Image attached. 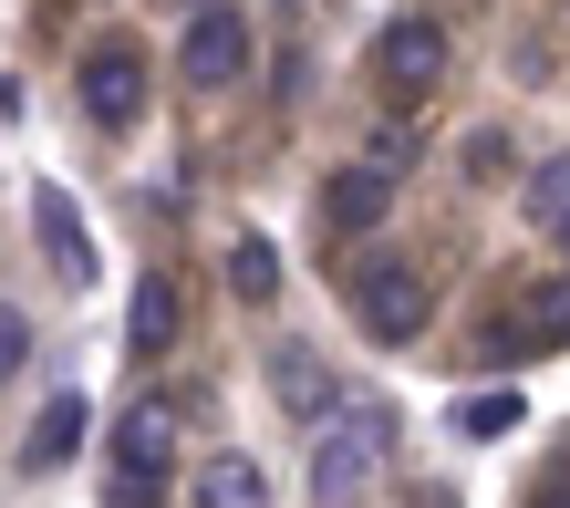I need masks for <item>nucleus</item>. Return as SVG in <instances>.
Listing matches in <instances>:
<instances>
[{
    "label": "nucleus",
    "instance_id": "obj_7",
    "mask_svg": "<svg viewBox=\"0 0 570 508\" xmlns=\"http://www.w3.org/2000/svg\"><path fill=\"white\" fill-rule=\"evenodd\" d=\"M31 240H42V260H52L62 291H94V240H83V218H73L62 187H31Z\"/></svg>",
    "mask_w": 570,
    "mask_h": 508
},
{
    "label": "nucleus",
    "instance_id": "obj_18",
    "mask_svg": "<svg viewBox=\"0 0 570 508\" xmlns=\"http://www.w3.org/2000/svg\"><path fill=\"white\" fill-rule=\"evenodd\" d=\"M0 363H11V374H31V322H21V312L0 322Z\"/></svg>",
    "mask_w": 570,
    "mask_h": 508
},
{
    "label": "nucleus",
    "instance_id": "obj_10",
    "mask_svg": "<svg viewBox=\"0 0 570 508\" xmlns=\"http://www.w3.org/2000/svg\"><path fill=\"white\" fill-rule=\"evenodd\" d=\"M73 447H83V394H52L42 416L21 426V467H31V478H52V467L73 457Z\"/></svg>",
    "mask_w": 570,
    "mask_h": 508
},
{
    "label": "nucleus",
    "instance_id": "obj_12",
    "mask_svg": "<svg viewBox=\"0 0 570 508\" xmlns=\"http://www.w3.org/2000/svg\"><path fill=\"white\" fill-rule=\"evenodd\" d=\"M197 508H271L259 457H208V467H197Z\"/></svg>",
    "mask_w": 570,
    "mask_h": 508
},
{
    "label": "nucleus",
    "instance_id": "obj_6",
    "mask_svg": "<svg viewBox=\"0 0 570 508\" xmlns=\"http://www.w3.org/2000/svg\"><path fill=\"white\" fill-rule=\"evenodd\" d=\"M83 115L94 125H136L146 115V62H136V42H94L83 52Z\"/></svg>",
    "mask_w": 570,
    "mask_h": 508
},
{
    "label": "nucleus",
    "instance_id": "obj_14",
    "mask_svg": "<svg viewBox=\"0 0 570 508\" xmlns=\"http://www.w3.org/2000/svg\"><path fill=\"white\" fill-rule=\"evenodd\" d=\"M519 208L540 218V228H570V156H550L540 177H529V197H519Z\"/></svg>",
    "mask_w": 570,
    "mask_h": 508
},
{
    "label": "nucleus",
    "instance_id": "obj_4",
    "mask_svg": "<svg viewBox=\"0 0 570 508\" xmlns=\"http://www.w3.org/2000/svg\"><path fill=\"white\" fill-rule=\"evenodd\" d=\"M177 74L197 94H228V84L249 74V21L218 11V0H197V21H187V42H177Z\"/></svg>",
    "mask_w": 570,
    "mask_h": 508
},
{
    "label": "nucleus",
    "instance_id": "obj_3",
    "mask_svg": "<svg viewBox=\"0 0 570 508\" xmlns=\"http://www.w3.org/2000/svg\"><path fill=\"white\" fill-rule=\"evenodd\" d=\"M125 478H115V508H156V488H166V467H177V404H125Z\"/></svg>",
    "mask_w": 570,
    "mask_h": 508
},
{
    "label": "nucleus",
    "instance_id": "obj_13",
    "mask_svg": "<svg viewBox=\"0 0 570 508\" xmlns=\"http://www.w3.org/2000/svg\"><path fill=\"white\" fill-rule=\"evenodd\" d=\"M228 291H239L249 312H259V301H281V250L271 240H239V250H228Z\"/></svg>",
    "mask_w": 570,
    "mask_h": 508
},
{
    "label": "nucleus",
    "instance_id": "obj_11",
    "mask_svg": "<svg viewBox=\"0 0 570 508\" xmlns=\"http://www.w3.org/2000/svg\"><path fill=\"white\" fill-rule=\"evenodd\" d=\"M177 322H187V312H177V281H156V270H146V281H136V301H125V343L156 363L166 343H177Z\"/></svg>",
    "mask_w": 570,
    "mask_h": 508
},
{
    "label": "nucleus",
    "instance_id": "obj_16",
    "mask_svg": "<svg viewBox=\"0 0 570 508\" xmlns=\"http://www.w3.org/2000/svg\"><path fill=\"white\" fill-rule=\"evenodd\" d=\"M519 426V394H478V404H456V436H509Z\"/></svg>",
    "mask_w": 570,
    "mask_h": 508
},
{
    "label": "nucleus",
    "instance_id": "obj_8",
    "mask_svg": "<svg viewBox=\"0 0 570 508\" xmlns=\"http://www.w3.org/2000/svg\"><path fill=\"white\" fill-rule=\"evenodd\" d=\"M271 394L291 404V416H312V426L343 416V404H332V363H322L312 343H281V353H271Z\"/></svg>",
    "mask_w": 570,
    "mask_h": 508
},
{
    "label": "nucleus",
    "instance_id": "obj_21",
    "mask_svg": "<svg viewBox=\"0 0 570 508\" xmlns=\"http://www.w3.org/2000/svg\"><path fill=\"white\" fill-rule=\"evenodd\" d=\"M560 240H570V228H560Z\"/></svg>",
    "mask_w": 570,
    "mask_h": 508
},
{
    "label": "nucleus",
    "instance_id": "obj_9",
    "mask_svg": "<svg viewBox=\"0 0 570 508\" xmlns=\"http://www.w3.org/2000/svg\"><path fill=\"white\" fill-rule=\"evenodd\" d=\"M384 197H394V177L363 156V166H343V177L322 187V228H343V240H353V228H374V218H384Z\"/></svg>",
    "mask_w": 570,
    "mask_h": 508
},
{
    "label": "nucleus",
    "instance_id": "obj_5",
    "mask_svg": "<svg viewBox=\"0 0 570 508\" xmlns=\"http://www.w3.org/2000/svg\"><path fill=\"white\" fill-rule=\"evenodd\" d=\"M374 74H384V94L394 105H415V94L446 74V31H435L425 11H405V21H384V42H374Z\"/></svg>",
    "mask_w": 570,
    "mask_h": 508
},
{
    "label": "nucleus",
    "instance_id": "obj_17",
    "mask_svg": "<svg viewBox=\"0 0 570 508\" xmlns=\"http://www.w3.org/2000/svg\"><path fill=\"white\" fill-rule=\"evenodd\" d=\"M363 156H374L384 177H405V166H415V125H384V135H374V146H363Z\"/></svg>",
    "mask_w": 570,
    "mask_h": 508
},
{
    "label": "nucleus",
    "instance_id": "obj_1",
    "mask_svg": "<svg viewBox=\"0 0 570 508\" xmlns=\"http://www.w3.org/2000/svg\"><path fill=\"white\" fill-rule=\"evenodd\" d=\"M384 447H394V426L374 416V404H343V416L322 426V447H312V508H363Z\"/></svg>",
    "mask_w": 570,
    "mask_h": 508
},
{
    "label": "nucleus",
    "instance_id": "obj_15",
    "mask_svg": "<svg viewBox=\"0 0 570 508\" xmlns=\"http://www.w3.org/2000/svg\"><path fill=\"white\" fill-rule=\"evenodd\" d=\"M519 332H529V343H570V281H550L540 301H529V322H519Z\"/></svg>",
    "mask_w": 570,
    "mask_h": 508
},
{
    "label": "nucleus",
    "instance_id": "obj_19",
    "mask_svg": "<svg viewBox=\"0 0 570 508\" xmlns=\"http://www.w3.org/2000/svg\"><path fill=\"white\" fill-rule=\"evenodd\" d=\"M529 508H570V467H550V488L529 498Z\"/></svg>",
    "mask_w": 570,
    "mask_h": 508
},
{
    "label": "nucleus",
    "instance_id": "obj_2",
    "mask_svg": "<svg viewBox=\"0 0 570 508\" xmlns=\"http://www.w3.org/2000/svg\"><path fill=\"white\" fill-rule=\"evenodd\" d=\"M343 291H353V322L374 332V343H415V332H425V312H435V301H425V281H415L405 260H363Z\"/></svg>",
    "mask_w": 570,
    "mask_h": 508
},
{
    "label": "nucleus",
    "instance_id": "obj_20",
    "mask_svg": "<svg viewBox=\"0 0 570 508\" xmlns=\"http://www.w3.org/2000/svg\"><path fill=\"white\" fill-rule=\"evenodd\" d=\"M415 508H456V498H446V488H415Z\"/></svg>",
    "mask_w": 570,
    "mask_h": 508
}]
</instances>
